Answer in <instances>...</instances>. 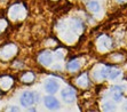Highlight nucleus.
<instances>
[{"label":"nucleus","mask_w":127,"mask_h":112,"mask_svg":"<svg viewBox=\"0 0 127 112\" xmlns=\"http://www.w3.org/2000/svg\"><path fill=\"white\" fill-rule=\"evenodd\" d=\"M39 96L32 91H24L21 96V104L23 106H30L33 103L38 102Z\"/></svg>","instance_id":"nucleus-1"},{"label":"nucleus","mask_w":127,"mask_h":112,"mask_svg":"<svg viewBox=\"0 0 127 112\" xmlns=\"http://www.w3.org/2000/svg\"><path fill=\"white\" fill-rule=\"evenodd\" d=\"M101 76L102 78H109V79H116V78L120 76V71L116 70V69L110 68H103L101 70Z\"/></svg>","instance_id":"nucleus-2"},{"label":"nucleus","mask_w":127,"mask_h":112,"mask_svg":"<svg viewBox=\"0 0 127 112\" xmlns=\"http://www.w3.org/2000/svg\"><path fill=\"white\" fill-rule=\"evenodd\" d=\"M74 96H76V93H74V90L71 88V87H65V88L62 90V97H63V100H64L65 102H68V103L73 102V101H74Z\"/></svg>","instance_id":"nucleus-3"},{"label":"nucleus","mask_w":127,"mask_h":112,"mask_svg":"<svg viewBox=\"0 0 127 112\" xmlns=\"http://www.w3.org/2000/svg\"><path fill=\"white\" fill-rule=\"evenodd\" d=\"M52 61H53V56H52V53L48 52V50L47 52H42L39 55V62L41 63L42 65H45V66L49 65L52 63Z\"/></svg>","instance_id":"nucleus-4"},{"label":"nucleus","mask_w":127,"mask_h":112,"mask_svg":"<svg viewBox=\"0 0 127 112\" xmlns=\"http://www.w3.org/2000/svg\"><path fill=\"white\" fill-rule=\"evenodd\" d=\"M45 88H46V90H47L49 94H54V93H56L57 89H59V84L56 83V80L49 79L47 83H46V85H45Z\"/></svg>","instance_id":"nucleus-5"},{"label":"nucleus","mask_w":127,"mask_h":112,"mask_svg":"<svg viewBox=\"0 0 127 112\" xmlns=\"http://www.w3.org/2000/svg\"><path fill=\"white\" fill-rule=\"evenodd\" d=\"M45 105L48 109H57L59 108V101L53 96H46L45 97Z\"/></svg>","instance_id":"nucleus-6"},{"label":"nucleus","mask_w":127,"mask_h":112,"mask_svg":"<svg viewBox=\"0 0 127 112\" xmlns=\"http://www.w3.org/2000/svg\"><path fill=\"white\" fill-rule=\"evenodd\" d=\"M111 91H112V96H113V100L117 101V102H119V101L121 100V87H113L112 89H111Z\"/></svg>","instance_id":"nucleus-7"},{"label":"nucleus","mask_w":127,"mask_h":112,"mask_svg":"<svg viewBox=\"0 0 127 112\" xmlns=\"http://www.w3.org/2000/svg\"><path fill=\"white\" fill-rule=\"evenodd\" d=\"M87 6H88L89 10L93 13H97V12H100V9H101L100 3H98L97 1H89Z\"/></svg>","instance_id":"nucleus-8"},{"label":"nucleus","mask_w":127,"mask_h":112,"mask_svg":"<svg viewBox=\"0 0 127 112\" xmlns=\"http://www.w3.org/2000/svg\"><path fill=\"white\" fill-rule=\"evenodd\" d=\"M80 68V63L78 61H71L68 63V69L70 71H76Z\"/></svg>","instance_id":"nucleus-9"},{"label":"nucleus","mask_w":127,"mask_h":112,"mask_svg":"<svg viewBox=\"0 0 127 112\" xmlns=\"http://www.w3.org/2000/svg\"><path fill=\"white\" fill-rule=\"evenodd\" d=\"M106 108H104V110H106V111H109V110H113L112 108H110V104H105Z\"/></svg>","instance_id":"nucleus-10"},{"label":"nucleus","mask_w":127,"mask_h":112,"mask_svg":"<svg viewBox=\"0 0 127 112\" xmlns=\"http://www.w3.org/2000/svg\"><path fill=\"white\" fill-rule=\"evenodd\" d=\"M8 111H18L17 108H10V109H8Z\"/></svg>","instance_id":"nucleus-11"}]
</instances>
